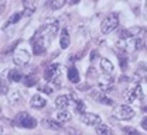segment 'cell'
I'll list each match as a JSON object with an SVG mask.
<instances>
[{
	"label": "cell",
	"mask_w": 147,
	"mask_h": 135,
	"mask_svg": "<svg viewBox=\"0 0 147 135\" xmlns=\"http://www.w3.org/2000/svg\"><path fill=\"white\" fill-rule=\"evenodd\" d=\"M119 23H120V14L117 11H112L109 13L105 19L102 20L100 23V33L103 35H108L112 31H115L117 27H119Z\"/></svg>",
	"instance_id": "cell-1"
},
{
	"label": "cell",
	"mask_w": 147,
	"mask_h": 135,
	"mask_svg": "<svg viewBox=\"0 0 147 135\" xmlns=\"http://www.w3.org/2000/svg\"><path fill=\"white\" fill-rule=\"evenodd\" d=\"M13 125L18 127V128H24V130H34L37 125H38V121H37L34 117L30 116L28 113L20 111V113H17V116L14 117Z\"/></svg>",
	"instance_id": "cell-2"
},
{
	"label": "cell",
	"mask_w": 147,
	"mask_h": 135,
	"mask_svg": "<svg viewBox=\"0 0 147 135\" xmlns=\"http://www.w3.org/2000/svg\"><path fill=\"white\" fill-rule=\"evenodd\" d=\"M123 98H125V101L129 103V104H131V103H134V101H143L144 93H143L142 86L133 83V86L127 87V89L123 92Z\"/></svg>",
	"instance_id": "cell-3"
},
{
	"label": "cell",
	"mask_w": 147,
	"mask_h": 135,
	"mask_svg": "<svg viewBox=\"0 0 147 135\" xmlns=\"http://www.w3.org/2000/svg\"><path fill=\"white\" fill-rule=\"evenodd\" d=\"M113 117L116 120H120V121H129L131 120L133 117L136 116V111L134 108H131L129 104H117L113 107Z\"/></svg>",
	"instance_id": "cell-4"
},
{
	"label": "cell",
	"mask_w": 147,
	"mask_h": 135,
	"mask_svg": "<svg viewBox=\"0 0 147 135\" xmlns=\"http://www.w3.org/2000/svg\"><path fill=\"white\" fill-rule=\"evenodd\" d=\"M61 68H62V66H61L59 63H50V65L44 69V73H42L44 80L51 84L57 79H59V77H61V73H62V69H61Z\"/></svg>",
	"instance_id": "cell-5"
},
{
	"label": "cell",
	"mask_w": 147,
	"mask_h": 135,
	"mask_svg": "<svg viewBox=\"0 0 147 135\" xmlns=\"http://www.w3.org/2000/svg\"><path fill=\"white\" fill-rule=\"evenodd\" d=\"M30 42H31V48H33V54H34V55L42 57V55L47 54V47H48V44L41 38L40 35L34 34V35L31 37V39H30Z\"/></svg>",
	"instance_id": "cell-6"
},
{
	"label": "cell",
	"mask_w": 147,
	"mask_h": 135,
	"mask_svg": "<svg viewBox=\"0 0 147 135\" xmlns=\"http://www.w3.org/2000/svg\"><path fill=\"white\" fill-rule=\"evenodd\" d=\"M115 86H116V79L112 75H103L98 82V90H100L105 94L113 92Z\"/></svg>",
	"instance_id": "cell-7"
},
{
	"label": "cell",
	"mask_w": 147,
	"mask_h": 135,
	"mask_svg": "<svg viewBox=\"0 0 147 135\" xmlns=\"http://www.w3.org/2000/svg\"><path fill=\"white\" fill-rule=\"evenodd\" d=\"M131 80L134 84H140V82L147 80V63L146 62H139L136 66V70L131 76Z\"/></svg>",
	"instance_id": "cell-8"
},
{
	"label": "cell",
	"mask_w": 147,
	"mask_h": 135,
	"mask_svg": "<svg viewBox=\"0 0 147 135\" xmlns=\"http://www.w3.org/2000/svg\"><path fill=\"white\" fill-rule=\"evenodd\" d=\"M30 59H31V55H30V52H28L27 49L18 48V49L14 51L13 61H14V63H16L17 66H26V65L30 62Z\"/></svg>",
	"instance_id": "cell-9"
},
{
	"label": "cell",
	"mask_w": 147,
	"mask_h": 135,
	"mask_svg": "<svg viewBox=\"0 0 147 135\" xmlns=\"http://www.w3.org/2000/svg\"><path fill=\"white\" fill-rule=\"evenodd\" d=\"M89 97L93 98L95 101L103 104V106H112V107H115V100L108 97V94L102 93L100 90H92L91 89V90H89Z\"/></svg>",
	"instance_id": "cell-10"
},
{
	"label": "cell",
	"mask_w": 147,
	"mask_h": 135,
	"mask_svg": "<svg viewBox=\"0 0 147 135\" xmlns=\"http://www.w3.org/2000/svg\"><path fill=\"white\" fill-rule=\"evenodd\" d=\"M79 120H81L82 124L89 125V127H96V125H99V124L102 122V118H100L99 114H95V113H86V111H85L84 114H81Z\"/></svg>",
	"instance_id": "cell-11"
},
{
	"label": "cell",
	"mask_w": 147,
	"mask_h": 135,
	"mask_svg": "<svg viewBox=\"0 0 147 135\" xmlns=\"http://www.w3.org/2000/svg\"><path fill=\"white\" fill-rule=\"evenodd\" d=\"M69 98L72 100V106H74V111L76 113V114H84L85 113V110H86V106H85V103L79 98V97L76 96V93L75 92H71L69 94Z\"/></svg>",
	"instance_id": "cell-12"
},
{
	"label": "cell",
	"mask_w": 147,
	"mask_h": 135,
	"mask_svg": "<svg viewBox=\"0 0 147 135\" xmlns=\"http://www.w3.org/2000/svg\"><path fill=\"white\" fill-rule=\"evenodd\" d=\"M130 38H139V39H144L147 37V27H142V25H133L127 28Z\"/></svg>",
	"instance_id": "cell-13"
},
{
	"label": "cell",
	"mask_w": 147,
	"mask_h": 135,
	"mask_svg": "<svg viewBox=\"0 0 147 135\" xmlns=\"http://www.w3.org/2000/svg\"><path fill=\"white\" fill-rule=\"evenodd\" d=\"M41 125L45 128V130H51V131H61L64 128V125L61 122H58L57 120H53L50 117L47 118H42L41 120Z\"/></svg>",
	"instance_id": "cell-14"
},
{
	"label": "cell",
	"mask_w": 147,
	"mask_h": 135,
	"mask_svg": "<svg viewBox=\"0 0 147 135\" xmlns=\"http://www.w3.org/2000/svg\"><path fill=\"white\" fill-rule=\"evenodd\" d=\"M69 104H71V98H69L68 94H59V96L55 98V108L58 111L67 110Z\"/></svg>",
	"instance_id": "cell-15"
},
{
	"label": "cell",
	"mask_w": 147,
	"mask_h": 135,
	"mask_svg": "<svg viewBox=\"0 0 147 135\" xmlns=\"http://www.w3.org/2000/svg\"><path fill=\"white\" fill-rule=\"evenodd\" d=\"M47 106V98L44 96H41L40 93L38 94H34L30 100V107L31 108H36V110H41Z\"/></svg>",
	"instance_id": "cell-16"
},
{
	"label": "cell",
	"mask_w": 147,
	"mask_h": 135,
	"mask_svg": "<svg viewBox=\"0 0 147 135\" xmlns=\"http://www.w3.org/2000/svg\"><path fill=\"white\" fill-rule=\"evenodd\" d=\"M67 77H68V80L74 83V84H79V82H81V75H79V70L76 69V66L75 65H71L69 68H68V70H67Z\"/></svg>",
	"instance_id": "cell-17"
},
{
	"label": "cell",
	"mask_w": 147,
	"mask_h": 135,
	"mask_svg": "<svg viewBox=\"0 0 147 135\" xmlns=\"http://www.w3.org/2000/svg\"><path fill=\"white\" fill-rule=\"evenodd\" d=\"M71 45V37H69V33L67 28H62L59 31V47L61 49H68Z\"/></svg>",
	"instance_id": "cell-18"
},
{
	"label": "cell",
	"mask_w": 147,
	"mask_h": 135,
	"mask_svg": "<svg viewBox=\"0 0 147 135\" xmlns=\"http://www.w3.org/2000/svg\"><path fill=\"white\" fill-rule=\"evenodd\" d=\"M99 68L102 69L103 75H112V73H113V69H115V66H113L112 61L108 59V58H102L100 59V62H99Z\"/></svg>",
	"instance_id": "cell-19"
},
{
	"label": "cell",
	"mask_w": 147,
	"mask_h": 135,
	"mask_svg": "<svg viewBox=\"0 0 147 135\" xmlns=\"http://www.w3.org/2000/svg\"><path fill=\"white\" fill-rule=\"evenodd\" d=\"M23 7H24L23 17H30L38 7V3L37 1H23Z\"/></svg>",
	"instance_id": "cell-20"
},
{
	"label": "cell",
	"mask_w": 147,
	"mask_h": 135,
	"mask_svg": "<svg viewBox=\"0 0 147 135\" xmlns=\"http://www.w3.org/2000/svg\"><path fill=\"white\" fill-rule=\"evenodd\" d=\"M7 80H9V82H13V83L21 82V80H23V73H21V70L17 69V68L10 69V70L7 72Z\"/></svg>",
	"instance_id": "cell-21"
},
{
	"label": "cell",
	"mask_w": 147,
	"mask_h": 135,
	"mask_svg": "<svg viewBox=\"0 0 147 135\" xmlns=\"http://www.w3.org/2000/svg\"><path fill=\"white\" fill-rule=\"evenodd\" d=\"M21 82H23V84L26 87H33V86H36L37 83H38V76H37L36 73H28V75L23 76Z\"/></svg>",
	"instance_id": "cell-22"
},
{
	"label": "cell",
	"mask_w": 147,
	"mask_h": 135,
	"mask_svg": "<svg viewBox=\"0 0 147 135\" xmlns=\"http://www.w3.org/2000/svg\"><path fill=\"white\" fill-rule=\"evenodd\" d=\"M95 128H96V134L98 135H116L115 131L110 128L108 124H105V122H100V124L96 125Z\"/></svg>",
	"instance_id": "cell-23"
},
{
	"label": "cell",
	"mask_w": 147,
	"mask_h": 135,
	"mask_svg": "<svg viewBox=\"0 0 147 135\" xmlns=\"http://www.w3.org/2000/svg\"><path fill=\"white\" fill-rule=\"evenodd\" d=\"M21 19H23V11H16V13H13V14L9 17V20L6 21V24H4V30H6L7 27L13 25V24H17Z\"/></svg>",
	"instance_id": "cell-24"
},
{
	"label": "cell",
	"mask_w": 147,
	"mask_h": 135,
	"mask_svg": "<svg viewBox=\"0 0 147 135\" xmlns=\"http://www.w3.org/2000/svg\"><path fill=\"white\" fill-rule=\"evenodd\" d=\"M72 120V114L68 111V110H62V111H58L57 113V121L64 124V122H68Z\"/></svg>",
	"instance_id": "cell-25"
},
{
	"label": "cell",
	"mask_w": 147,
	"mask_h": 135,
	"mask_svg": "<svg viewBox=\"0 0 147 135\" xmlns=\"http://www.w3.org/2000/svg\"><path fill=\"white\" fill-rule=\"evenodd\" d=\"M9 93V84L6 80V72L0 73V94H6Z\"/></svg>",
	"instance_id": "cell-26"
},
{
	"label": "cell",
	"mask_w": 147,
	"mask_h": 135,
	"mask_svg": "<svg viewBox=\"0 0 147 135\" xmlns=\"http://www.w3.org/2000/svg\"><path fill=\"white\" fill-rule=\"evenodd\" d=\"M117 61H119V66L122 69V72H126L129 65V58L126 54H117Z\"/></svg>",
	"instance_id": "cell-27"
},
{
	"label": "cell",
	"mask_w": 147,
	"mask_h": 135,
	"mask_svg": "<svg viewBox=\"0 0 147 135\" xmlns=\"http://www.w3.org/2000/svg\"><path fill=\"white\" fill-rule=\"evenodd\" d=\"M38 90L40 92H42V93H45V94H53L54 93V87L50 84V83H44V84H40L38 86Z\"/></svg>",
	"instance_id": "cell-28"
},
{
	"label": "cell",
	"mask_w": 147,
	"mask_h": 135,
	"mask_svg": "<svg viewBox=\"0 0 147 135\" xmlns=\"http://www.w3.org/2000/svg\"><path fill=\"white\" fill-rule=\"evenodd\" d=\"M7 96H9V100H10L11 103H18V101L21 100V94H20L18 90H11V92H9Z\"/></svg>",
	"instance_id": "cell-29"
},
{
	"label": "cell",
	"mask_w": 147,
	"mask_h": 135,
	"mask_svg": "<svg viewBox=\"0 0 147 135\" xmlns=\"http://www.w3.org/2000/svg\"><path fill=\"white\" fill-rule=\"evenodd\" d=\"M67 4V1H64V0H54V1H51L48 6H50V9L51 10H59V9H62L64 6Z\"/></svg>",
	"instance_id": "cell-30"
},
{
	"label": "cell",
	"mask_w": 147,
	"mask_h": 135,
	"mask_svg": "<svg viewBox=\"0 0 147 135\" xmlns=\"http://www.w3.org/2000/svg\"><path fill=\"white\" fill-rule=\"evenodd\" d=\"M117 37H119V39H130V34H129L127 28H119Z\"/></svg>",
	"instance_id": "cell-31"
},
{
	"label": "cell",
	"mask_w": 147,
	"mask_h": 135,
	"mask_svg": "<svg viewBox=\"0 0 147 135\" xmlns=\"http://www.w3.org/2000/svg\"><path fill=\"white\" fill-rule=\"evenodd\" d=\"M122 131H123L126 135H142L140 131H137V130H136V128H133V127H123V128H122Z\"/></svg>",
	"instance_id": "cell-32"
},
{
	"label": "cell",
	"mask_w": 147,
	"mask_h": 135,
	"mask_svg": "<svg viewBox=\"0 0 147 135\" xmlns=\"http://www.w3.org/2000/svg\"><path fill=\"white\" fill-rule=\"evenodd\" d=\"M86 77H88V79H92V80H96V79H98V72H96V69H95L93 66H89V69H88V72H86Z\"/></svg>",
	"instance_id": "cell-33"
},
{
	"label": "cell",
	"mask_w": 147,
	"mask_h": 135,
	"mask_svg": "<svg viewBox=\"0 0 147 135\" xmlns=\"http://www.w3.org/2000/svg\"><path fill=\"white\" fill-rule=\"evenodd\" d=\"M92 87L89 83H79L78 84V90H81V92H89Z\"/></svg>",
	"instance_id": "cell-34"
},
{
	"label": "cell",
	"mask_w": 147,
	"mask_h": 135,
	"mask_svg": "<svg viewBox=\"0 0 147 135\" xmlns=\"http://www.w3.org/2000/svg\"><path fill=\"white\" fill-rule=\"evenodd\" d=\"M99 57V52L96 51V49H92V52H91V55H89V59L91 61H95V59Z\"/></svg>",
	"instance_id": "cell-35"
},
{
	"label": "cell",
	"mask_w": 147,
	"mask_h": 135,
	"mask_svg": "<svg viewBox=\"0 0 147 135\" xmlns=\"http://www.w3.org/2000/svg\"><path fill=\"white\" fill-rule=\"evenodd\" d=\"M130 80H131L130 76H126V75H122L119 77V83H126V82H130Z\"/></svg>",
	"instance_id": "cell-36"
},
{
	"label": "cell",
	"mask_w": 147,
	"mask_h": 135,
	"mask_svg": "<svg viewBox=\"0 0 147 135\" xmlns=\"http://www.w3.org/2000/svg\"><path fill=\"white\" fill-rule=\"evenodd\" d=\"M140 125H142V128H143L144 131H147V117H143V118H142Z\"/></svg>",
	"instance_id": "cell-37"
},
{
	"label": "cell",
	"mask_w": 147,
	"mask_h": 135,
	"mask_svg": "<svg viewBox=\"0 0 147 135\" xmlns=\"http://www.w3.org/2000/svg\"><path fill=\"white\" fill-rule=\"evenodd\" d=\"M144 48H146V49H147V44H144Z\"/></svg>",
	"instance_id": "cell-38"
},
{
	"label": "cell",
	"mask_w": 147,
	"mask_h": 135,
	"mask_svg": "<svg viewBox=\"0 0 147 135\" xmlns=\"http://www.w3.org/2000/svg\"><path fill=\"white\" fill-rule=\"evenodd\" d=\"M144 6H146V9H147V1H146V4H144Z\"/></svg>",
	"instance_id": "cell-39"
}]
</instances>
